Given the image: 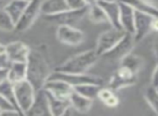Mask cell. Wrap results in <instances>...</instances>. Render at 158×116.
Segmentation results:
<instances>
[{
	"mask_svg": "<svg viewBox=\"0 0 158 116\" xmlns=\"http://www.w3.org/2000/svg\"><path fill=\"white\" fill-rule=\"evenodd\" d=\"M31 48L22 41H12L6 45V52L9 62H26Z\"/></svg>",
	"mask_w": 158,
	"mask_h": 116,
	"instance_id": "8fae6325",
	"label": "cell"
},
{
	"mask_svg": "<svg viewBox=\"0 0 158 116\" xmlns=\"http://www.w3.org/2000/svg\"><path fill=\"white\" fill-rule=\"evenodd\" d=\"M152 31L158 32V18H154L152 21Z\"/></svg>",
	"mask_w": 158,
	"mask_h": 116,
	"instance_id": "e575fe53",
	"label": "cell"
},
{
	"mask_svg": "<svg viewBox=\"0 0 158 116\" xmlns=\"http://www.w3.org/2000/svg\"><path fill=\"white\" fill-rule=\"evenodd\" d=\"M12 0H0V9H6Z\"/></svg>",
	"mask_w": 158,
	"mask_h": 116,
	"instance_id": "d590c367",
	"label": "cell"
},
{
	"mask_svg": "<svg viewBox=\"0 0 158 116\" xmlns=\"http://www.w3.org/2000/svg\"><path fill=\"white\" fill-rule=\"evenodd\" d=\"M120 6V26L126 33L133 34L134 33V19H135V10L125 3L119 1Z\"/></svg>",
	"mask_w": 158,
	"mask_h": 116,
	"instance_id": "2e32d148",
	"label": "cell"
},
{
	"mask_svg": "<svg viewBox=\"0 0 158 116\" xmlns=\"http://www.w3.org/2000/svg\"><path fill=\"white\" fill-rule=\"evenodd\" d=\"M136 80H138V74L120 65L116 70V72L113 74L110 84H108V87L116 91V90L134 85Z\"/></svg>",
	"mask_w": 158,
	"mask_h": 116,
	"instance_id": "9c48e42d",
	"label": "cell"
},
{
	"mask_svg": "<svg viewBox=\"0 0 158 116\" xmlns=\"http://www.w3.org/2000/svg\"><path fill=\"white\" fill-rule=\"evenodd\" d=\"M125 34L126 32L123 29H118L115 27H112L108 31L102 33L98 38L97 47H95V51L98 52V54L102 57L106 52H108L110 49L114 48L120 41Z\"/></svg>",
	"mask_w": 158,
	"mask_h": 116,
	"instance_id": "5b68a950",
	"label": "cell"
},
{
	"mask_svg": "<svg viewBox=\"0 0 158 116\" xmlns=\"http://www.w3.org/2000/svg\"><path fill=\"white\" fill-rule=\"evenodd\" d=\"M27 65L26 62H11L8 67V79L16 84L26 79Z\"/></svg>",
	"mask_w": 158,
	"mask_h": 116,
	"instance_id": "ac0fdd59",
	"label": "cell"
},
{
	"mask_svg": "<svg viewBox=\"0 0 158 116\" xmlns=\"http://www.w3.org/2000/svg\"><path fill=\"white\" fill-rule=\"evenodd\" d=\"M6 52V46L0 44V54H3Z\"/></svg>",
	"mask_w": 158,
	"mask_h": 116,
	"instance_id": "74e56055",
	"label": "cell"
},
{
	"mask_svg": "<svg viewBox=\"0 0 158 116\" xmlns=\"http://www.w3.org/2000/svg\"><path fill=\"white\" fill-rule=\"evenodd\" d=\"M153 51H154V55H155V59L158 62V36L155 38L153 44Z\"/></svg>",
	"mask_w": 158,
	"mask_h": 116,
	"instance_id": "836d02e7",
	"label": "cell"
},
{
	"mask_svg": "<svg viewBox=\"0 0 158 116\" xmlns=\"http://www.w3.org/2000/svg\"><path fill=\"white\" fill-rule=\"evenodd\" d=\"M15 22L6 11V9H0V31L12 32L15 31Z\"/></svg>",
	"mask_w": 158,
	"mask_h": 116,
	"instance_id": "83f0119b",
	"label": "cell"
},
{
	"mask_svg": "<svg viewBox=\"0 0 158 116\" xmlns=\"http://www.w3.org/2000/svg\"><path fill=\"white\" fill-rule=\"evenodd\" d=\"M5 114H21V112L11 101L0 94V115Z\"/></svg>",
	"mask_w": 158,
	"mask_h": 116,
	"instance_id": "f1b7e54d",
	"label": "cell"
},
{
	"mask_svg": "<svg viewBox=\"0 0 158 116\" xmlns=\"http://www.w3.org/2000/svg\"><path fill=\"white\" fill-rule=\"evenodd\" d=\"M50 79H60V80H64L67 84H69L73 87H76L79 85H84V84H97V85L103 86V79L97 76H91L88 75L87 73L85 74H72V73H62L57 72V71H53L51 73Z\"/></svg>",
	"mask_w": 158,
	"mask_h": 116,
	"instance_id": "277c9868",
	"label": "cell"
},
{
	"mask_svg": "<svg viewBox=\"0 0 158 116\" xmlns=\"http://www.w3.org/2000/svg\"><path fill=\"white\" fill-rule=\"evenodd\" d=\"M47 92L49 102V109H50V114L53 116H62L67 113L68 109H70L69 99H61L51 94L50 92Z\"/></svg>",
	"mask_w": 158,
	"mask_h": 116,
	"instance_id": "e0dca14e",
	"label": "cell"
},
{
	"mask_svg": "<svg viewBox=\"0 0 158 116\" xmlns=\"http://www.w3.org/2000/svg\"><path fill=\"white\" fill-rule=\"evenodd\" d=\"M144 98L156 114H158V87L148 85L144 90Z\"/></svg>",
	"mask_w": 158,
	"mask_h": 116,
	"instance_id": "d4e9b609",
	"label": "cell"
},
{
	"mask_svg": "<svg viewBox=\"0 0 158 116\" xmlns=\"http://www.w3.org/2000/svg\"><path fill=\"white\" fill-rule=\"evenodd\" d=\"M104 1H120V0H104Z\"/></svg>",
	"mask_w": 158,
	"mask_h": 116,
	"instance_id": "ab89813d",
	"label": "cell"
},
{
	"mask_svg": "<svg viewBox=\"0 0 158 116\" xmlns=\"http://www.w3.org/2000/svg\"><path fill=\"white\" fill-rule=\"evenodd\" d=\"M27 3H28V1H26V0H12L11 2L8 5V7L6 8V11L13 19L15 24L20 20L21 15L23 14L25 8H26Z\"/></svg>",
	"mask_w": 158,
	"mask_h": 116,
	"instance_id": "7402d4cb",
	"label": "cell"
},
{
	"mask_svg": "<svg viewBox=\"0 0 158 116\" xmlns=\"http://www.w3.org/2000/svg\"><path fill=\"white\" fill-rule=\"evenodd\" d=\"M88 8H82V9H68L64 12L56 14H52V15H44V20L49 23H53L56 25H72L74 26L76 23H78L81 20L86 14H88Z\"/></svg>",
	"mask_w": 158,
	"mask_h": 116,
	"instance_id": "8992f818",
	"label": "cell"
},
{
	"mask_svg": "<svg viewBox=\"0 0 158 116\" xmlns=\"http://www.w3.org/2000/svg\"><path fill=\"white\" fill-rule=\"evenodd\" d=\"M9 60H8L7 55L3 53V54H0V67H9Z\"/></svg>",
	"mask_w": 158,
	"mask_h": 116,
	"instance_id": "4dcf8cb0",
	"label": "cell"
},
{
	"mask_svg": "<svg viewBox=\"0 0 158 116\" xmlns=\"http://www.w3.org/2000/svg\"><path fill=\"white\" fill-rule=\"evenodd\" d=\"M0 94L10 100L16 107V100H15V93H14V84L11 83L9 79H6L0 84ZM22 115V114H21Z\"/></svg>",
	"mask_w": 158,
	"mask_h": 116,
	"instance_id": "4316f807",
	"label": "cell"
},
{
	"mask_svg": "<svg viewBox=\"0 0 158 116\" xmlns=\"http://www.w3.org/2000/svg\"><path fill=\"white\" fill-rule=\"evenodd\" d=\"M8 78V67H0V84Z\"/></svg>",
	"mask_w": 158,
	"mask_h": 116,
	"instance_id": "d6a6232c",
	"label": "cell"
},
{
	"mask_svg": "<svg viewBox=\"0 0 158 116\" xmlns=\"http://www.w3.org/2000/svg\"><path fill=\"white\" fill-rule=\"evenodd\" d=\"M56 37L62 44L68 46H78L85 40V34L72 25H60Z\"/></svg>",
	"mask_w": 158,
	"mask_h": 116,
	"instance_id": "30bf717a",
	"label": "cell"
},
{
	"mask_svg": "<svg viewBox=\"0 0 158 116\" xmlns=\"http://www.w3.org/2000/svg\"><path fill=\"white\" fill-rule=\"evenodd\" d=\"M41 2V0H31V1H28L24 12L21 15L18 23H16L15 31L22 33V32L27 31L34 24V22L38 18V15L41 13L40 12Z\"/></svg>",
	"mask_w": 158,
	"mask_h": 116,
	"instance_id": "ba28073f",
	"label": "cell"
},
{
	"mask_svg": "<svg viewBox=\"0 0 158 116\" xmlns=\"http://www.w3.org/2000/svg\"><path fill=\"white\" fill-rule=\"evenodd\" d=\"M88 16L93 23H103L107 21L105 12L99 3H95L88 8Z\"/></svg>",
	"mask_w": 158,
	"mask_h": 116,
	"instance_id": "484cf974",
	"label": "cell"
},
{
	"mask_svg": "<svg viewBox=\"0 0 158 116\" xmlns=\"http://www.w3.org/2000/svg\"><path fill=\"white\" fill-rule=\"evenodd\" d=\"M152 85H154L155 87H158V64L156 66V68L154 70L153 75H152Z\"/></svg>",
	"mask_w": 158,
	"mask_h": 116,
	"instance_id": "1f68e13d",
	"label": "cell"
},
{
	"mask_svg": "<svg viewBox=\"0 0 158 116\" xmlns=\"http://www.w3.org/2000/svg\"><path fill=\"white\" fill-rule=\"evenodd\" d=\"M135 40H134L133 34L126 33L125 36L120 39V41L110 49L108 52H106L105 54H103L102 57L104 59L108 60V61H121V59L126 57L127 54L131 53L132 49H133L134 45H135Z\"/></svg>",
	"mask_w": 158,
	"mask_h": 116,
	"instance_id": "52a82bcc",
	"label": "cell"
},
{
	"mask_svg": "<svg viewBox=\"0 0 158 116\" xmlns=\"http://www.w3.org/2000/svg\"><path fill=\"white\" fill-rule=\"evenodd\" d=\"M68 9L69 8L66 0H44L40 7V12L44 15H52L64 12Z\"/></svg>",
	"mask_w": 158,
	"mask_h": 116,
	"instance_id": "ffe728a7",
	"label": "cell"
},
{
	"mask_svg": "<svg viewBox=\"0 0 158 116\" xmlns=\"http://www.w3.org/2000/svg\"><path fill=\"white\" fill-rule=\"evenodd\" d=\"M25 115L28 116H39V115H51L49 109V102L47 92L44 89H41L36 92L35 100L31 109L27 111Z\"/></svg>",
	"mask_w": 158,
	"mask_h": 116,
	"instance_id": "9a60e30c",
	"label": "cell"
},
{
	"mask_svg": "<svg viewBox=\"0 0 158 116\" xmlns=\"http://www.w3.org/2000/svg\"><path fill=\"white\" fill-rule=\"evenodd\" d=\"M85 2H86V5L88 6V7H90V6H93V5H95V3H98V0H85Z\"/></svg>",
	"mask_w": 158,
	"mask_h": 116,
	"instance_id": "8d00e7d4",
	"label": "cell"
},
{
	"mask_svg": "<svg viewBox=\"0 0 158 116\" xmlns=\"http://www.w3.org/2000/svg\"><path fill=\"white\" fill-rule=\"evenodd\" d=\"M36 90L27 79L20 83L14 84V93H15L16 105L22 115L27 113L31 106L33 105L36 97Z\"/></svg>",
	"mask_w": 158,
	"mask_h": 116,
	"instance_id": "3957f363",
	"label": "cell"
},
{
	"mask_svg": "<svg viewBox=\"0 0 158 116\" xmlns=\"http://www.w3.org/2000/svg\"><path fill=\"white\" fill-rule=\"evenodd\" d=\"M98 3L101 6L106 14L107 21L112 27L118 29H123L120 26V6L119 1H104V0H98Z\"/></svg>",
	"mask_w": 158,
	"mask_h": 116,
	"instance_id": "4fadbf2b",
	"label": "cell"
},
{
	"mask_svg": "<svg viewBox=\"0 0 158 116\" xmlns=\"http://www.w3.org/2000/svg\"><path fill=\"white\" fill-rule=\"evenodd\" d=\"M44 90L50 92L51 94L61 99H69L72 92L74 91V87L70 86L64 80L60 79H50L46 83L44 87Z\"/></svg>",
	"mask_w": 158,
	"mask_h": 116,
	"instance_id": "5bb4252c",
	"label": "cell"
},
{
	"mask_svg": "<svg viewBox=\"0 0 158 116\" xmlns=\"http://www.w3.org/2000/svg\"><path fill=\"white\" fill-rule=\"evenodd\" d=\"M143 63H144V61H143L142 58L136 54H132V53L127 54L123 59H121V61H120L121 66L129 68L130 71L136 73V74H138L141 68L143 67Z\"/></svg>",
	"mask_w": 158,
	"mask_h": 116,
	"instance_id": "603a6c76",
	"label": "cell"
},
{
	"mask_svg": "<svg viewBox=\"0 0 158 116\" xmlns=\"http://www.w3.org/2000/svg\"><path fill=\"white\" fill-rule=\"evenodd\" d=\"M148 2L153 3V5H155V3H158V0H147Z\"/></svg>",
	"mask_w": 158,
	"mask_h": 116,
	"instance_id": "f35d334b",
	"label": "cell"
},
{
	"mask_svg": "<svg viewBox=\"0 0 158 116\" xmlns=\"http://www.w3.org/2000/svg\"><path fill=\"white\" fill-rule=\"evenodd\" d=\"M26 1H31V0H26Z\"/></svg>",
	"mask_w": 158,
	"mask_h": 116,
	"instance_id": "60d3db41",
	"label": "cell"
},
{
	"mask_svg": "<svg viewBox=\"0 0 158 116\" xmlns=\"http://www.w3.org/2000/svg\"><path fill=\"white\" fill-rule=\"evenodd\" d=\"M69 102L72 109H74L76 112H78V113H87V112L90 111L93 100L78 93V92H76L74 90L69 97Z\"/></svg>",
	"mask_w": 158,
	"mask_h": 116,
	"instance_id": "d6986e66",
	"label": "cell"
},
{
	"mask_svg": "<svg viewBox=\"0 0 158 116\" xmlns=\"http://www.w3.org/2000/svg\"><path fill=\"white\" fill-rule=\"evenodd\" d=\"M102 87L103 86L97 85V84H84V85H79L74 87V90L76 92H78V93L93 100V99L98 98V94H99V91Z\"/></svg>",
	"mask_w": 158,
	"mask_h": 116,
	"instance_id": "cb8c5ba5",
	"label": "cell"
},
{
	"mask_svg": "<svg viewBox=\"0 0 158 116\" xmlns=\"http://www.w3.org/2000/svg\"><path fill=\"white\" fill-rule=\"evenodd\" d=\"M66 2L68 5V8L73 10L82 9V8L88 7L85 2V0H66Z\"/></svg>",
	"mask_w": 158,
	"mask_h": 116,
	"instance_id": "f546056e",
	"label": "cell"
},
{
	"mask_svg": "<svg viewBox=\"0 0 158 116\" xmlns=\"http://www.w3.org/2000/svg\"><path fill=\"white\" fill-rule=\"evenodd\" d=\"M120 1L131 6L135 11L145 13L152 18H158V8L153 3L148 2L147 0H120Z\"/></svg>",
	"mask_w": 158,
	"mask_h": 116,
	"instance_id": "44dd1931",
	"label": "cell"
},
{
	"mask_svg": "<svg viewBox=\"0 0 158 116\" xmlns=\"http://www.w3.org/2000/svg\"><path fill=\"white\" fill-rule=\"evenodd\" d=\"M99 58L100 55L98 54L95 49L87 50L73 55L64 63L57 66L54 71L62 73H72V74H85L97 63Z\"/></svg>",
	"mask_w": 158,
	"mask_h": 116,
	"instance_id": "7a4b0ae2",
	"label": "cell"
},
{
	"mask_svg": "<svg viewBox=\"0 0 158 116\" xmlns=\"http://www.w3.org/2000/svg\"><path fill=\"white\" fill-rule=\"evenodd\" d=\"M26 79L33 85L36 91L44 89V85L48 81L52 72H51L48 61L42 54V52H40L37 49H31L26 61Z\"/></svg>",
	"mask_w": 158,
	"mask_h": 116,
	"instance_id": "6da1fadb",
	"label": "cell"
},
{
	"mask_svg": "<svg viewBox=\"0 0 158 116\" xmlns=\"http://www.w3.org/2000/svg\"><path fill=\"white\" fill-rule=\"evenodd\" d=\"M154 18L147 15L142 12L135 11V19H134V40L135 42L144 39L149 32L152 31V21Z\"/></svg>",
	"mask_w": 158,
	"mask_h": 116,
	"instance_id": "7c38bea8",
	"label": "cell"
}]
</instances>
